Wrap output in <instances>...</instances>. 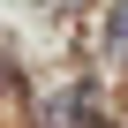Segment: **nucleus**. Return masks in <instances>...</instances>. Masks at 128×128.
Instances as JSON below:
<instances>
[{
    "label": "nucleus",
    "mask_w": 128,
    "mask_h": 128,
    "mask_svg": "<svg viewBox=\"0 0 128 128\" xmlns=\"http://www.w3.org/2000/svg\"><path fill=\"white\" fill-rule=\"evenodd\" d=\"M113 45H120V53H128V8H120V15H113Z\"/></svg>",
    "instance_id": "obj_1"
}]
</instances>
